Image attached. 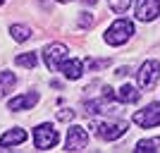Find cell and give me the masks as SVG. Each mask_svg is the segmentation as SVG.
I'll return each instance as SVG.
<instances>
[{
	"instance_id": "cell-1",
	"label": "cell",
	"mask_w": 160,
	"mask_h": 153,
	"mask_svg": "<svg viewBox=\"0 0 160 153\" xmlns=\"http://www.w3.org/2000/svg\"><path fill=\"white\" fill-rule=\"evenodd\" d=\"M132 36H134V24L129 19H117L103 33V41H105L108 46H124Z\"/></svg>"
},
{
	"instance_id": "cell-2",
	"label": "cell",
	"mask_w": 160,
	"mask_h": 153,
	"mask_svg": "<svg viewBox=\"0 0 160 153\" xmlns=\"http://www.w3.org/2000/svg\"><path fill=\"white\" fill-rule=\"evenodd\" d=\"M158 79H160V62L158 60H146L139 67V72H136V81H139L141 91H151L158 84Z\"/></svg>"
},
{
	"instance_id": "cell-3",
	"label": "cell",
	"mask_w": 160,
	"mask_h": 153,
	"mask_svg": "<svg viewBox=\"0 0 160 153\" xmlns=\"http://www.w3.org/2000/svg\"><path fill=\"white\" fill-rule=\"evenodd\" d=\"M60 141V134L55 129L50 122H43L33 129V146L38 148V151H48V148H53L55 144Z\"/></svg>"
},
{
	"instance_id": "cell-4",
	"label": "cell",
	"mask_w": 160,
	"mask_h": 153,
	"mask_svg": "<svg viewBox=\"0 0 160 153\" xmlns=\"http://www.w3.org/2000/svg\"><path fill=\"white\" fill-rule=\"evenodd\" d=\"M91 129H93V134L98 136V139L103 141H115V139H120L122 134L127 132V122H108V120H100V122H93L91 125Z\"/></svg>"
},
{
	"instance_id": "cell-5",
	"label": "cell",
	"mask_w": 160,
	"mask_h": 153,
	"mask_svg": "<svg viewBox=\"0 0 160 153\" xmlns=\"http://www.w3.org/2000/svg\"><path fill=\"white\" fill-rule=\"evenodd\" d=\"M132 120H134V125L143 127V129L158 127V125H160V100H153V103H148L143 110H136Z\"/></svg>"
},
{
	"instance_id": "cell-6",
	"label": "cell",
	"mask_w": 160,
	"mask_h": 153,
	"mask_svg": "<svg viewBox=\"0 0 160 153\" xmlns=\"http://www.w3.org/2000/svg\"><path fill=\"white\" fill-rule=\"evenodd\" d=\"M67 46L65 43H50V46H46V50H43V62H46V67L50 69V72H58L60 69V65L67 60Z\"/></svg>"
},
{
	"instance_id": "cell-7",
	"label": "cell",
	"mask_w": 160,
	"mask_h": 153,
	"mask_svg": "<svg viewBox=\"0 0 160 153\" xmlns=\"http://www.w3.org/2000/svg\"><path fill=\"white\" fill-rule=\"evenodd\" d=\"M88 144V134L84 127L79 125H72L69 129H67V139H65V151H81V148H86Z\"/></svg>"
},
{
	"instance_id": "cell-8",
	"label": "cell",
	"mask_w": 160,
	"mask_h": 153,
	"mask_svg": "<svg viewBox=\"0 0 160 153\" xmlns=\"http://www.w3.org/2000/svg\"><path fill=\"white\" fill-rule=\"evenodd\" d=\"M38 91H27L22 93V96H14V98H10V103H7V110H12V113H22V110H31L36 103H38Z\"/></svg>"
},
{
	"instance_id": "cell-9",
	"label": "cell",
	"mask_w": 160,
	"mask_h": 153,
	"mask_svg": "<svg viewBox=\"0 0 160 153\" xmlns=\"http://www.w3.org/2000/svg\"><path fill=\"white\" fill-rule=\"evenodd\" d=\"M160 14V0H139L136 3V19L139 22H153Z\"/></svg>"
},
{
	"instance_id": "cell-10",
	"label": "cell",
	"mask_w": 160,
	"mask_h": 153,
	"mask_svg": "<svg viewBox=\"0 0 160 153\" xmlns=\"http://www.w3.org/2000/svg\"><path fill=\"white\" fill-rule=\"evenodd\" d=\"M29 139L27 129H22V127H12V129H7L2 136H0V148H12V146H19L24 141Z\"/></svg>"
},
{
	"instance_id": "cell-11",
	"label": "cell",
	"mask_w": 160,
	"mask_h": 153,
	"mask_svg": "<svg viewBox=\"0 0 160 153\" xmlns=\"http://www.w3.org/2000/svg\"><path fill=\"white\" fill-rule=\"evenodd\" d=\"M58 72H62L67 79H81V74H84V62H81L79 58H72V60L67 58V60L60 65Z\"/></svg>"
},
{
	"instance_id": "cell-12",
	"label": "cell",
	"mask_w": 160,
	"mask_h": 153,
	"mask_svg": "<svg viewBox=\"0 0 160 153\" xmlns=\"http://www.w3.org/2000/svg\"><path fill=\"white\" fill-rule=\"evenodd\" d=\"M115 98L120 100V103H136L141 98V91L136 86H132V84H124L120 91H115Z\"/></svg>"
},
{
	"instance_id": "cell-13",
	"label": "cell",
	"mask_w": 160,
	"mask_h": 153,
	"mask_svg": "<svg viewBox=\"0 0 160 153\" xmlns=\"http://www.w3.org/2000/svg\"><path fill=\"white\" fill-rule=\"evenodd\" d=\"M14 84H17V77H14L12 72H7V69H5V72H0V98L12 91Z\"/></svg>"
},
{
	"instance_id": "cell-14",
	"label": "cell",
	"mask_w": 160,
	"mask_h": 153,
	"mask_svg": "<svg viewBox=\"0 0 160 153\" xmlns=\"http://www.w3.org/2000/svg\"><path fill=\"white\" fill-rule=\"evenodd\" d=\"M134 151H139V153H158L160 151V136H153V139H141L139 144H136Z\"/></svg>"
},
{
	"instance_id": "cell-15",
	"label": "cell",
	"mask_w": 160,
	"mask_h": 153,
	"mask_svg": "<svg viewBox=\"0 0 160 153\" xmlns=\"http://www.w3.org/2000/svg\"><path fill=\"white\" fill-rule=\"evenodd\" d=\"M10 33H12L14 41L24 43V41H29V36H31V29L24 27V24H12V27H10Z\"/></svg>"
},
{
	"instance_id": "cell-16",
	"label": "cell",
	"mask_w": 160,
	"mask_h": 153,
	"mask_svg": "<svg viewBox=\"0 0 160 153\" xmlns=\"http://www.w3.org/2000/svg\"><path fill=\"white\" fill-rule=\"evenodd\" d=\"M17 65L19 67H27V69H33L36 67V62H38V58H36V53H24V55H17Z\"/></svg>"
},
{
	"instance_id": "cell-17",
	"label": "cell",
	"mask_w": 160,
	"mask_h": 153,
	"mask_svg": "<svg viewBox=\"0 0 160 153\" xmlns=\"http://www.w3.org/2000/svg\"><path fill=\"white\" fill-rule=\"evenodd\" d=\"M108 5H110V10L115 14H124L132 7V0H108Z\"/></svg>"
},
{
	"instance_id": "cell-18",
	"label": "cell",
	"mask_w": 160,
	"mask_h": 153,
	"mask_svg": "<svg viewBox=\"0 0 160 153\" xmlns=\"http://www.w3.org/2000/svg\"><path fill=\"white\" fill-rule=\"evenodd\" d=\"M93 14H91V12H81V17H79V27L81 29H91V27H93Z\"/></svg>"
},
{
	"instance_id": "cell-19",
	"label": "cell",
	"mask_w": 160,
	"mask_h": 153,
	"mask_svg": "<svg viewBox=\"0 0 160 153\" xmlns=\"http://www.w3.org/2000/svg\"><path fill=\"white\" fill-rule=\"evenodd\" d=\"M60 122H72L74 120V110H69V108H62V110H58V115H55Z\"/></svg>"
},
{
	"instance_id": "cell-20",
	"label": "cell",
	"mask_w": 160,
	"mask_h": 153,
	"mask_svg": "<svg viewBox=\"0 0 160 153\" xmlns=\"http://www.w3.org/2000/svg\"><path fill=\"white\" fill-rule=\"evenodd\" d=\"M86 65L91 67V69H103V67H108V65H110V60H88Z\"/></svg>"
},
{
	"instance_id": "cell-21",
	"label": "cell",
	"mask_w": 160,
	"mask_h": 153,
	"mask_svg": "<svg viewBox=\"0 0 160 153\" xmlns=\"http://www.w3.org/2000/svg\"><path fill=\"white\" fill-rule=\"evenodd\" d=\"M84 3H86V5H96V3H98V0H84Z\"/></svg>"
},
{
	"instance_id": "cell-22",
	"label": "cell",
	"mask_w": 160,
	"mask_h": 153,
	"mask_svg": "<svg viewBox=\"0 0 160 153\" xmlns=\"http://www.w3.org/2000/svg\"><path fill=\"white\" fill-rule=\"evenodd\" d=\"M58 3H72V0H58Z\"/></svg>"
},
{
	"instance_id": "cell-23",
	"label": "cell",
	"mask_w": 160,
	"mask_h": 153,
	"mask_svg": "<svg viewBox=\"0 0 160 153\" xmlns=\"http://www.w3.org/2000/svg\"><path fill=\"white\" fill-rule=\"evenodd\" d=\"M0 3H2V0H0Z\"/></svg>"
}]
</instances>
